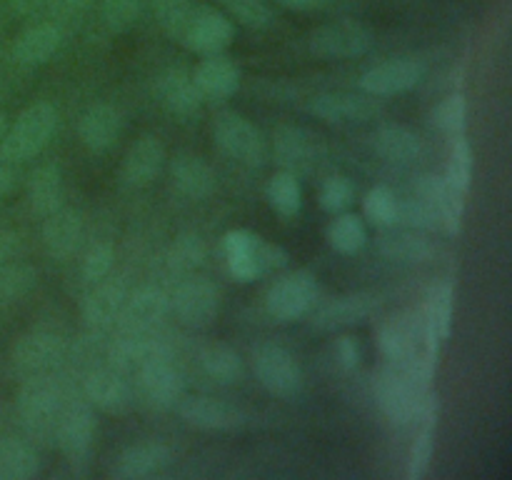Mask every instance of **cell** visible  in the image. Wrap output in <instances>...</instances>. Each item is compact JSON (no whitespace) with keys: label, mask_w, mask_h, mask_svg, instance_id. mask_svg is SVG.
Listing matches in <instances>:
<instances>
[{"label":"cell","mask_w":512,"mask_h":480,"mask_svg":"<svg viewBox=\"0 0 512 480\" xmlns=\"http://www.w3.org/2000/svg\"><path fill=\"white\" fill-rule=\"evenodd\" d=\"M195 5H198L195 0H155V18H158L160 28L180 43L190 18H193Z\"/></svg>","instance_id":"b9f144b4"},{"label":"cell","mask_w":512,"mask_h":480,"mask_svg":"<svg viewBox=\"0 0 512 480\" xmlns=\"http://www.w3.org/2000/svg\"><path fill=\"white\" fill-rule=\"evenodd\" d=\"M265 195H268V203L285 218H293L303 208V188L298 183V175L288 173V170H280L268 180Z\"/></svg>","instance_id":"f35d334b"},{"label":"cell","mask_w":512,"mask_h":480,"mask_svg":"<svg viewBox=\"0 0 512 480\" xmlns=\"http://www.w3.org/2000/svg\"><path fill=\"white\" fill-rule=\"evenodd\" d=\"M60 3H63L68 10H78L80 13V10H88L90 5H93V0H60Z\"/></svg>","instance_id":"6f0895ef"},{"label":"cell","mask_w":512,"mask_h":480,"mask_svg":"<svg viewBox=\"0 0 512 480\" xmlns=\"http://www.w3.org/2000/svg\"><path fill=\"white\" fill-rule=\"evenodd\" d=\"M8 115L5 113H0V140H3V135H5V130H8Z\"/></svg>","instance_id":"680465c9"},{"label":"cell","mask_w":512,"mask_h":480,"mask_svg":"<svg viewBox=\"0 0 512 480\" xmlns=\"http://www.w3.org/2000/svg\"><path fill=\"white\" fill-rule=\"evenodd\" d=\"M420 340H425V345H428V338H425L423 330V318L418 320L408 313L393 315V318H388L378 328L380 353L393 365H423V368H433V355H420Z\"/></svg>","instance_id":"277c9868"},{"label":"cell","mask_w":512,"mask_h":480,"mask_svg":"<svg viewBox=\"0 0 512 480\" xmlns=\"http://www.w3.org/2000/svg\"><path fill=\"white\" fill-rule=\"evenodd\" d=\"M85 398L103 413L123 415L133 405V390L115 370H95L85 378Z\"/></svg>","instance_id":"d4e9b609"},{"label":"cell","mask_w":512,"mask_h":480,"mask_svg":"<svg viewBox=\"0 0 512 480\" xmlns=\"http://www.w3.org/2000/svg\"><path fill=\"white\" fill-rule=\"evenodd\" d=\"M453 285L448 283H440L438 288L430 293L428 305H425V313H423V330H425V338H428L430 348H438L450 333V323H453Z\"/></svg>","instance_id":"836d02e7"},{"label":"cell","mask_w":512,"mask_h":480,"mask_svg":"<svg viewBox=\"0 0 512 480\" xmlns=\"http://www.w3.org/2000/svg\"><path fill=\"white\" fill-rule=\"evenodd\" d=\"M375 35L368 25L358 20H335L325 23L310 33V53L325 60H350L370 53Z\"/></svg>","instance_id":"5b68a950"},{"label":"cell","mask_w":512,"mask_h":480,"mask_svg":"<svg viewBox=\"0 0 512 480\" xmlns=\"http://www.w3.org/2000/svg\"><path fill=\"white\" fill-rule=\"evenodd\" d=\"M200 365H203L205 375L223 385H233L243 378V360L235 353L230 345L215 343L200 353Z\"/></svg>","instance_id":"8d00e7d4"},{"label":"cell","mask_w":512,"mask_h":480,"mask_svg":"<svg viewBox=\"0 0 512 480\" xmlns=\"http://www.w3.org/2000/svg\"><path fill=\"white\" fill-rule=\"evenodd\" d=\"M435 415H438V400L430 398L425 403L423 413L418 420H423V428H420L418 440H415L413 450H410V463H408V478L420 480L428 473L430 463H433L435 453Z\"/></svg>","instance_id":"d590c367"},{"label":"cell","mask_w":512,"mask_h":480,"mask_svg":"<svg viewBox=\"0 0 512 480\" xmlns=\"http://www.w3.org/2000/svg\"><path fill=\"white\" fill-rule=\"evenodd\" d=\"M173 463V450L165 443H138L123 450L115 463V478H148V475L160 473L163 468Z\"/></svg>","instance_id":"83f0119b"},{"label":"cell","mask_w":512,"mask_h":480,"mask_svg":"<svg viewBox=\"0 0 512 480\" xmlns=\"http://www.w3.org/2000/svg\"><path fill=\"white\" fill-rule=\"evenodd\" d=\"M68 355V343L58 333L35 330L23 335L13 348V365L23 375H43L58 368Z\"/></svg>","instance_id":"5bb4252c"},{"label":"cell","mask_w":512,"mask_h":480,"mask_svg":"<svg viewBox=\"0 0 512 480\" xmlns=\"http://www.w3.org/2000/svg\"><path fill=\"white\" fill-rule=\"evenodd\" d=\"M0 3H3V0H0Z\"/></svg>","instance_id":"91938a15"},{"label":"cell","mask_w":512,"mask_h":480,"mask_svg":"<svg viewBox=\"0 0 512 480\" xmlns=\"http://www.w3.org/2000/svg\"><path fill=\"white\" fill-rule=\"evenodd\" d=\"M170 310L178 315V320L188 328H208L220 310V290L213 280L203 278V275H193V278L183 280L175 288L173 298H170Z\"/></svg>","instance_id":"30bf717a"},{"label":"cell","mask_w":512,"mask_h":480,"mask_svg":"<svg viewBox=\"0 0 512 480\" xmlns=\"http://www.w3.org/2000/svg\"><path fill=\"white\" fill-rule=\"evenodd\" d=\"M355 198V185L353 180L345 178V175H333L323 183L318 193V203L325 213H343Z\"/></svg>","instance_id":"c3c4849f"},{"label":"cell","mask_w":512,"mask_h":480,"mask_svg":"<svg viewBox=\"0 0 512 480\" xmlns=\"http://www.w3.org/2000/svg\"><path fill=\"white\" fill-rule=\"evenodd\" d=\"M8 3L13 8V13L23 15V18H35L43 10H48L53 0H8Z\"/></svg>","instance_id":"f5cc1de1"},{"label":"cell","mask_w":512,"mask_h":480,"mask_svg":"<svg viewBox=\"0 0 512 480\" xmlns=\"http://www.w3.org/2000/svg\"><path fill=\"white\" fill-rule=\"evenodd\" d=\"M428 373L418 368H408V365H393L380 375L378 388V405L390 423L395 425H408L420 418L425 403H428Z\"/></svg>","instance_id":"6da1fadb"},{"label":"cell","mask_w":512,"mask_h":480,"mask_svg":"<svg viewBox=\"0 0 512 480\" xmlns=\"http://www.w3.org/2000/svg\"><path fill=\"white\" fill-rule=\"evenodd\" d=\"M60 410H63V393L60 385L48 375H28L18 393V413L23 423L35 433L55 428Z\"/></svg>","instance_id":"9c48e42d"},{"label":"cell","mask_w":512,"mask_h":480,"mask_svg":"<svg viewBox=\"0 0 512 480\" xmlns=\"http://www.w3.org/2000/svg\"><path fill=\"white\" fill-rule=\"evenodd\" d=\"M235 38V28L228 20V15H223L220 10L210 8V5H195L193 18H190L188 28H185L183 40L180 45H185L188 50L198 55H218L225 53L230 43Z\"/></svg>","instance_id":"4fadbf2b"},{"label":"cell","mask_w":512,"mask_h":480,"mask_svg":"<svg viewBox=\"0 0 512 480\" xmlns=\"http://www.w3.org/2000/svg\"><path fill=\"white\" fill-rule=\"evenodd\" d=\"M473 168H475V158H473V148L465 138H458V143L453 145V153H450V163H448V185H453L455 190L460 193H468L470 190V180H473Z\"/></svg>","instance_id":"7dc6e473"},{"label":"cell","mask_w":512,"mask_h":480,"mask_svg":"<svg viewBox=\"0 0 512 480\" xmlns=\"http://www.w3.org/2000/svg\"><path fill=\"white\" fill-rule=\"evenodd\" d=\"M425 78V63L413 55L403 58H390L385 63L373 65L360 75V88L373 98H385V95H400L413 90L420 80Z\"/></svg>","instance_id":"7c38bea8"},{"label":"cell","mask_w":512,"mask_h":480,"mask_svg":"<svg viewBox=\"0 0 512 480\" xmlns=\"http://www.w3.org/2000/svg\"><path fill=\"white\" fill-rule=\"evenodd\" d=\"M40 470L38 450L18 438L0 440V480H28Z\"/></svg>","instance_id":"e575fe53"},{"label":"cell","mask_w":512,"mask_h":480,"mask_svg":"<svg viewBox=\"0 0 512 480\" xmlns=\"http://www.w3.org/2000/svg\"><path fill=\"white\" fill-rule=\"evenodd\" d=\"M238 23L248 28L265 30L275 23V13L265 0H218Z\"/></svg>","instance_id":"bcb514c9"},{"label":"cell","mask_w":512,"mask_h":480,"mask_svg":"<svg viewBox=\"0 0 512 480\" xmlns=\"http://www.w3.org/2000/svg\"><path fill=\"white\" fill-rule=\"evenodd\" d=\"M113 263H115V248L110 243H105V240H100V243L90 245V250L85 253L83 258V278L88 280V283H98V280L108 278L110 270H113Z\"/></svg>","instance_id":"681fc988"},{"label":"cell","mask_w":512,"mask_h":480,"mask_svg":"<svg viewBox=\"0 0 512 480\" xmlns=\"http://www.w3.org/2000/svg\"><path fill=\"white\" fill-rule=\"evenodd\" d=\"M335 358H338L340 368L353 370L355 365L360 363V345H358V340L350 338V335H343V338L335 340Z\"/></svg>","instance_id":"816d5d0a"},{"label":"cell","mask_w":512,"mask_h":480,"mask_svg":"<svg viewBox=\"0 0 512 480\" xmlns=\"http://www.w3.org/2000/svg\"><path fill=\"white\" fill-rule=\"evenodd\" d=\"M378 250L380 255H385L388 260H398V263H430L438 253L435 243L430 238H425L420 230L405 228V230H390L378 238Z\"/></svg>","instance_id":"f1b7e54d"},{"label":"cell","mask_w":512,"mask_h":480,"mask_svg":"<svg viewBox=\"0 0 512 480\" xmlns=\"http://www.w3.org/2000/svg\"><path fill=\"white\" fill-rule=\"evenodd\" d=\"M193 80L198 85L203 100H225L238 93L243 73H240L238 63L233 58L218 53L205 55L203 63L195 68Z\"/></svg>","instance_id":"603a6c76"},{"label":"cell","mask_w":512,"mask_h":480,"mask_svg":"<svg viewBox=\"0 0 512 480\" xmlns=\"http://www.w3.org/2000/svg\"><path fill=\"white\" fill-rule=\"evenodd\" d=\"M55 440L65 458L80 460L90 453L95 438V415L90 403H73L60 410L55 420Z\"/></svg>","instance_id":"ac0fdd59"},{"label":"cell","mask_w":512,"mask_h":480,"mask_svg":"<svg viewBox=\"0 0 512 480\" xmlns=\"http://www.w3.org/2000/svg\"><path fill=\"white\" fill-rule=\"evenodd\" d=\"M430 120L443 133L460 135L465 130V120H468V100L460 93L448 95V98L435 105L433 113H430Z\"/></svg>","instance_id":"f6af8a7d"},{"label":"cell","mask_w":512,"mask_h":480,"mask_svg":"<svg viewBox=\"0 0 512 480\" xmlns=\"http://www.w3.org/2000/svg\"><path fill=\"white\" fill-rule=\"evenodd\" d=\"M363 213L378 228H393L398 225V195L388 185H375L365 195Z\"/></svg>","instance_id":"60d3db41"},{"label":"cell","mask_w":512,"mask_h":480,"mask_svg":"<svg viewBox=\"0 0 512 480\" xmlns=\"http://www.w3.org/2000/svg\"><path fill=\"white\" fill-rule=\"evenodd\" d=\"M83 238V215L75 208L60 205L50 215H45L43 223V245L53 258H68L78 248Z\"/></svg>","instance_id":"484cf974"},{"label":"cell","mask_w":512,"mask_h":480,"mask_svg":"<svg viewBox=\"0 0 512 480\" xmlns=\"http://www.w3.org/2000/svg\"><path fill=\"white\" fill-rule=\"evenodd\" d=\"M15 188V173L8 163H0V200Z\"/></svg>","instance_id":"11a10c76"},{"label":"cell","mask_w":512,"mask_h":480,"mask_svg":"<svg viewBox=\"0 0 512 480\" xmlns=\"http://www.w3.org/2000/svg\"><path fill=\"white\" fill-rule=\"evenodd\" d=\"M165 165V145L155 135H140L125 153L120 178L130 188H145L160 175Z\"/></svg>","instance_id":"44dd1931"},{"label":"cell","mask_w":512,"mask_h":480,"mask_svg":"<svg viewBox=\"0 0 512 480\" xmlns=\"http://www.w3.org/2000/svg\"><path fill=\"white\" fill-rule=\"evenodd\" d=\"M398 223L413 230H430L440 223V215L433 205L418 193L398 198Z\"/></svg>","instance_id":"ee69618b"},{"label":"cell","mask_w":512,"mask_h":480,"mask_svg":"<svg viewBox=\"0 0 512 480\" xmlns=\"http://www.w3.org/2000/svg\"><path fill=\"white\" fill-rule=\"evenodd\" d=\"M138 390L145 403L155 410H168L178 405V400L185 395V380L178 373V368L168 363L165 358H153L138 370Z\"/></svg>","instance_id":"e0dca14e"},{"label":"cell","mask_w":512,"mask_h":480,"mask_svg":"<svg viewBox=\"0 0 512 480\" xmlns=\"http://www.w3.org/2000/svg\"><path fill=\"white\" fill-rule=\"evenodd\" d=\"M145 0H103L100 18L110 33H128L135 28L143 13Z\"/></svg>","instance_id":"7bdbcfd3"},{"label":"cell","mask_w":512,"mask_h":480,"mask_svg":"<svg viewBox=\"0 0 512 480\" xmlns=\"http://www.w3.org/2000/svg\"><path fill=\"white\" fill-rule=\"evenodd\" d=\"M65 185H63V170L58 163H43L30 173L28 178V203L33 213L50 215L63 205Z\"/></svg>","instance_id":"4dcf8cb0"},{"label":"cell","mask_w":512,"mask_h":480,"mask_svg":"<svg viewBox=\"0 0 512 480\" xmlns=\"http://www.w3.org/2000/svg\"><path fill=\"white\" fill-rule=\"evenodd\" d=\"M273 155L288 173H310L325 158V143L318 133L303 125H285L275 133Z\"/></svg>","instance_id":"8fae6325"},{"label":"cell","mask_w":512,"mask_h":480,"mask_svg":"<svg viewBox=\"0 0 512 480\" xmlns=\"http://www.w3.org/2000/svg\"><path fill=\"white\" fill-rule=\"evenodd\" d=\"M38 283V270L28 263H0V308L25 298Z\"/></svg>","instance_id":"ab89813d"},{"label":"cell","mask_w":512,"mask_h":480,"mask_svg":"<svg viewBox=\"0 0 512 480\" xmlns=\"http://www.w3.org/2000/svg\"><path fill=\"white\" fill-rule=\"evenodd\" d=\"M325 238H328L330 248L338 250L343 255H353L368 243V228H365L363 218L355 213H340L333 223L325 230Z\"/></svg>","instance_id":"74e56055"},{"label":"cell","mask_w":512,"mask_h":480,"mask_svg":"<svg viewBox=\"0 0 512 480\" xmlns=\"http://www.w3.org/2000/svg\"><path fill=\"white\" fill-rule=\"evenodd\" d=\"M380 103L373 95L355 93H320L308 103V113L330 125L368 123L380 115Z\"/></svg>","instance_id":"9a60e30c"},{"label":"cell","mask_w":512,"mask_h":480,"mask_svg":"<svg viewBox=\"0 0 512 480\" xmlns=\"http://www.w3.org/2000/svg\"><path fill=\"white\" fill-rule=\"evenodd\" d=\"M278 3L290 10H315V8H323L328 0H278Z\"/></svg>","instance_id":"9f6ffc18"},{"label":"cell","mask_w":512,"mask_h":480,"mask_svg":"<svg viewBox=\"0 0 512 480\" xmlns=\"http://www.w3.org/2000/svg\"><path fill=\"white\" fill-rule=\"evenodd\" d=\"M120 133H123V115L110 103H98L88 108L78 123L80 143L93 153H105L113 148Z\"/></svg>","instance_id":"cb8c5ba5"},{"label":"cell","mask_w":512,"mask_h":480,"mask_svg":"<svg viewBox=\"0 0 512 480\" xmlns=\"http://www.w3.org/2000/svg\"><path fill=\"white\" fill-rule=\"evenodd\" d=\"M175 408L185 423L200 430H233L245 423V413L238 405L208 398V395H188V398L183 395Z\"/></svg>","instance_id":"d6986e66"},{"label":"cell","mask_w":512,"mask_h":480,"mask_svg":"<svg viewBox=\"0 0 512 480\" xmlns=\"http://www.w3.org/2000/svg\"><path fill=\"white\" fill-rule=\"evenodd\" d=\"M213 135L218 148L243 165H263L268 158V140L265 135L235 110H225L215 118Z\"/></svg>","instance_id":"8992f818"},{"label":"cell","mask_w":512,"mask_h":480,"mask_svg":"<svg viewBox=\"0 0 512 480\" xmlns=\"http://www.w3.org/2000/svg\"><path fill=\"white\" fill-rule=\"evenodd\" d=\"M168 313L170 295L165 290L155 288V285H145V288L128 293V298H125L123 308L118 313V323L123 333L145 335L155 325L163 323Z\"/></svg>","instance_id":"2e32d148"},{"label":"cell","mask_w":512,"mask_h":480,"mask_svg":"<svg viewBox=\"0 0 512 480\" xmlns=\"http://www.w3.org/2000/svg\"><path fill=\"white\" fill-rule=\"evenodd\" d=\"M170 178H173V185L178 188V193H183L185 198H208L215 188V173L203 158L198 155H178L170 163Z\"/></svg>","instance_id":"1f68e13d"},{"label":"cell","mask_w":512,"mask_h":480,"mask_svg":"<svg viewBox=\"0 0 512 480\" xmlns=\"http://www.w3.org/2000/svg\"><path fill=\"white\" fill-rule=\"evenodd\" d=\"M63 43V33L53 23H35L28 25L13 43V58L20 65H45Z\"/></svg>","instance_id":"4316f807"},{"label":"cell","mask_w":512,"mask_h":480,"mask_svg":"<svg viewBox=\"0 0 512 480\" xmlns=\"http://www.w3.org/2000/svg\"><path fill=\"white\" fill-rule=\"evenodd\" d=\"M373 143L380 158L390 160V163H413L423 153V140L418 138V133L400 123L383 125L375 133Z\"/></svg>","instance_id":"d6a6232c"},{"label":"cell","mask_w":512,"mask_h":480,"mask_svg":"<svg viewBox=\"0 0 512 480\" xmlns=\"http://www.w3.org/2000/svg\"><path fill=\"white\" fill-rule=\"evenodd\" d=\"M20 240H18V233L10 228H0V263L8 258H13V253L18 250Z\"/></svg>","instance_id":"db71d44e"},{"label":"cell","mask_w":512,"mask_h":480,"mask_svg":"<svg viewBox=\"0 0 512 480\" xmlns=\"http://www.w3.org/2000/svg\"><path fill=\"white\" fill-rule=\"evenodd\" d=\"M158 95L165 108L175 115H193L203 105L198 85H195L193 73L185 68H170L160 75Z\"/></svg>","instance_id":"f546056e"},{"label":"cell","mask_w":512,"mask_h":480,"mask_svg":"<svg viewBox=\"0 0 512 480\" xmlns=\"http://www.w3.org/2000/svg\"><path fill=\"white\" fill-rule=\"evenodd\" d=\"M225 253H228L230 273L240 280H253L288 263V253L280 245L268 243L248 230L225 235Z\"/></svg>","instance_id":"3957f363"},{"label":"cell","mask_w":512,"mask_h":480,"mask_svg":"<svg viewBox=\"0 0 512 480\" xmlns=\"http://www.w3.org/2000/svg\"><path fill=\"white\" fill-rule=\"evenodd\" d=\"M318 298V278L308 270H293L268 290V313L280 323H290L308 315L318 305Z\"/></svg>","instance_id":"52a82bcc"},{"label":"cell","mask_w":512,"mask_h":480,"mask_svg":"<svg viewBox=\"0 0 512 480\" xmlns=\"http://www.w3.org/2000/svg\"><path fill=\"white\" fill-rule=\"evenodd\" d=\"M253 370L260 385L278 398H295L303 388V368L283 345H260L253 355Z\"/></svg>","instance_id":"ba28073f"},{"label":"cell","mask_w":512,"mask_h":480,"mask_svg":"<svg viewBox=\"0 0 512 480\" xmlns=\"http://www.w3.org/2000/svg\"><path fill=\"white\" fill-rule=\"evenodd\" d=\"M205 258V245L198 235L193 233H183L178 235V240L170 248V263L180 270H190L198 268Z\"/></svg>","instance_id":"f907efd6"},{"label":"cell","mask_w":512,"mask_h":480,"mask_svg":"<svg viewBox=\"0 0 512 480\" xmlns=\"http://www.w3.org/2000/svg\"><path fill=\"white\" fill-rule=\"evenodd\" d=\"M383 305L378 293H350L333 298L330 303L320 305L313 315V325L318 330H338L348 328V325L365 323L378 313Z\"/></svg>","instance_id":"ffe728a7"},{"label":"cell","mask_w":512,"mask_h":480,"mask_svg":"<svg viewBox=\"0 0 512 480\" xmlns=\"http://www.w3.org/2000/svg\"><path fill=\"white\" fill-rule=\"evenodd\" d=\"M93 288L85 293L80 313L90 328H108L118 320L120 308L128 298V283L123 278H103L98 283H90Z\"/></svg>","instance_id":"7402d4cb"},{"label":"cell","mask_w":512,"mask_h":480,"mask_svg":"<svg viewBox=\"0 0 512 480\" xmlns=\"http://www.w3.org/2000/svg\"><path fill=\"white\" fill-rule=\"evenodd\" d=\"M55 128H58V110H55V105L45 103V100L28 105L13 120V125H8V130H5L3 140H0V160H5V163L33 160L50 143Z\"/></svg>","instance_id":"7a4b0ae2"}]
</instances>
